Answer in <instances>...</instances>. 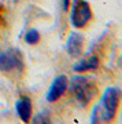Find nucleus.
Segmentation results:
<instances>
[{
	"label": "nucleus",
	"instance_id": "1",
	"mask_svg": "<svg viewBox=\"0 0 122 124\" xmlns=\"http://www.w3.org/2000/svg\"><path fill=\"white\" fill-rule=\"evenodd\" d=\"M119 99H121V90L117 87H107L99 103H96L95 108L92 109L91 123L111 121L117 113Z\"/></svg>",
	"mask_w": 122,
	"mask_h": 124
},
{
	"label": "nucleus",
	"instance_id": "2",
	"mask_svg": "<svg viewBox=\"0 0 122 124\" xmlns=\"http://www.w3.org/2000/svg\"><path fill=\"white\" fill-rule=\"evenodd\" d=\"M70 91L80 106L85 108L95 97L96 84L88 76H74L70 80Z\"/></svg>",
	"mask_w": 122,
	"mask_h": 124
},
{
	"label": "nucleus",
	"instance_id": "3",
	"mask_svg": "<svg viewBox=\"0 0 122 124\" xmlns=\"http://www.w3.org/2000/svg\"><path fill=\"white\" fill-rule=\"evenodd\" d=\"M92 18L91 6L85 0H73L70 10V23L75 29H81L87 25Z\"/></svg>",
	"mask_w": 122,
	"mask_h": 124
},
{
	"label": "nucleus",
	"instance_id": "4",
	"mask_svg": "<svg viewBox=\"0 0 122 124\" xmlns=\"http://www.w3.org/2000/svg\"><path fill=\"white\" fill-rule=\"evenodd\" d=\"M23 69V55L18 48H7L0 53V70L4 73L21 72Z\"/></svg>",
	"mask_w": 122,
	"mask_h": 124
},
{
	"label": "nucleus",
	"instance_id": "5",
	"mask_svg": "<svg viewBox=\"0 0 122 124\" xmlns=\"http://www.w3.org/2000/svg\"><path fill=\"white\" fill-rule=\"evenodd\" d=\"M67 85H69V79H67L65 75L56 76V77L52 80V83H51V85H49V88H48L47 95H45V99H47L48 102L58 101V99L66 93Z\"/></svg>",
	"mask_w": 122,
	"mask_h": 124
},
{
	"label": "nucleus",
	"instance_id": "6",
	"mask_svg": "<svg viewBox=\"0 0 122 124\" xmlns=\"http://www.w3.org/2000/svg\"><path fill=\"white\" fill-rule=\"evenodd\" d=\"M82 46H84V36L78 32H71L67 37V41H66L67 54L73 58H78L82 53Z\"/></svg>",
	"mask_w": 122,
	"mask_h": 124
},
{
	"label": "nucleus",
	"instance_id": "7",
	"mask_svg": "<svg viewBox=\"0 0 122 124\" xmlns=\"http://www.w3.org/2000/svg\"><path fill=\"white\" fill-rule=\"evenodd\" d=\"M32 99L27 95H22L15 103V110H17L18 117L23 121V123H29L32 119Z\"/></svg>",
	"mask_w": 122,
	"mask_h": 124
},
{
	"label": "nucleus",
	"instance_id": "8",
	"mask_svg": "<svg viewBox=\"0 0 122 124\" xmlns=\"http://www.w3.org/2000/svg\"><path fill=\"white\" fill-rule=\"evenodd\" d=\"M99 58L96 57L95 54L87 55V57L81 58L73 65V70L77 73H82V72H88V70H95L99 68Z\"/></svg>",
	"mask_w": 122,
	"mask_h": 124
},
{
	"label": "nucleus",
	"instance_id": "9",
	"mask_svg": "<svg viewBox=\"0 0 122 124\" xmlns=\"http://www.w3.org/2000/svg\"><path fill=\"white\" fill-rule=\"evenodd\" d=\"M25 41L27 44H37L40 41V32L37 29H29L25 35Z\"/></svg>",
	"mask_w": 122,
	"mask_h": 124
},
{
	"label": "nucleus",
	"instance_id": "10",
	"mask_svg": "<svg viewBox=\"0 0 122 124\" xmlns=\"http://www.w3.org/2000/svg\"><path fill=\"white\" fill-rule=\"evenodd\" d=\"M33 123H49V115H48V112L43 110V112H40L39 115H36L33 117Z\"/></svg>",
	"mask_w": 122,
	"mask_h": 124
},
{
	"label": "nucleus",
	"instance_id": "11",
	"mask_svg": "<svg viewBox=\"0 0 122 124\" xmlns=\"http://www.w3.org/2000/svg\"><path fill=\"white\" fill-rule=\"evenodd\" d=\"M70 3H71L70 0H62V4H63V10H65V11H67V10H69Z\"/></svg>",
	"mask_w": 122,
	"mask_h": 124
},
{
	"label": "nucleus",
	"instance_id": "12",
	"mask_svg": "<svg viewBox=\"0 0 122 124\" xmlns=\"http://www.w3.org/2000/svg\"><path fill=\"white\" fill-rule=\"evenodd\" d=\"M121 121H122V116H121Z\"/></svg>",
	"mask_w": 122,
	"mask_h": 124
}]
</instances>
